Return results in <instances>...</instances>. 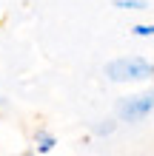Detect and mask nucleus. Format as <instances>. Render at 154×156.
Returning a JSON list of instances; mask_svg holds the SVG:
<instances>
[{
    "label": "nucleus",
    "mask_w": 154,
    "mask_h": 156,
    "mask_svg": "<svg viewBox=\"0 0 154 156\" xmlns=\"http://www.w3.org/2000/svg\"><path fill=\"white\" fill-rule=\"evenodd\" d=\"M106 77L111 82L151 80L154 77V60L151 57H117L111 62H106Z\"/></svg>",
    "instance_id": "1"
},
{
    "label": "nucleus",
    "mask_w": 154,
    "mask_h": 156,
    "mask_svg": "<svg viewBox=\"0 0 154 156\" xmlns=\"http://www.w3.org/2000/svg\"><path fill=\"white\" fill-rule=\"evenodd\" d=\"M151 111H154V91H146V94H137V97H126L117 105V116L123 122H140Z\"/></svg>",
    "instance_id": "2"
},
{
    "label": "nucleus",
    "mask_w": 154,
    "mask_h": 156,
    "mask_svg": "<svg viewBox=\"0 0 154 156\" xmlns=\"http://www.w3.org/2000/svg\"><path fill=\"white\" fill-rule=\"evenodd\" d=\"M54 145H57V139H54L49 131H37L34 133V151L37 153H51Z\"/></svg>",
    "instance_id": "3"
},
{
    "label": "nucleus",
    "mask_w": 154,
    "mask_h": 156,
    "mask_svg": "<svg viewBox=\"0 0 154 156\" xmlns=\"http://www.w3.org/2000/svg\"><path fill=\"white\" fill-rule=\"evenodd\" d=\"M117 9H126V12H143L146 9V0H114Z\"/></svg>",
    "instance_id": "4"
},
{
    "label": "nucleus",
    "mask_w": 154,
    "mask_h": 156,
    "mask_svg": "<svg viewBox=\"0 0 154 156\" xmlns=\"http://www.w3.org/2000/svg\"><path fill=\"white\" fill-rule=\"evenodd\" d=\"M134 37H154V23H137L131 29Z\"/></svg>",
    "instance_id": "5"
},
{
    "label": "nucleus",
    "mask_w": 154,
    "mask_h": 156,
    "mask_svg": "<svg viewBox=\"0 0 154 156\" xmlns=\"http://www.w3.org/2000/svg\"><path fill=\"white\" fill-rule=\"evenodd\" d=\"M111 131H114V122H111V119H103V122L94 125V133H97V136H108Z\"/></svg>",
    "instance_id": "6"
},
{
    "label": "nucleus",
    "mask_w": 154,
    "mask_h": 156,
    "mask_svg": "<svg viewBox=\"0 0 154 156\" xmlns=\"http://www.w3.org/2000/svg\"><path fill=\"white\" fill-rule=\"evenodd\" d=\"M3 105H6V102H3V99H0V108H3Z\"/></svg>",
    "instance_id": "7"
}]
</instances>
